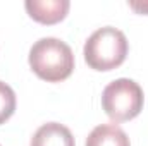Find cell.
<instances>
[{
    "label": "cell",
    "instance_id": "6",
    "mask_svg": "<svg viewBox=\"0 0 148 146\" xmlns=\"http://www.w3.org/2000/svg\"><path fill=\"white\" fill-rule=\"evenodd\" d=\"M86 146H131V143L117 124H100L86 138Z\"/></svg>",
    "mask_w": 148,
    "mask_h": 146
},
{
    "label": "cell",
    "instance_id": "2",
    "mask_svg": "<svg viewBox=\"0 0 148 146\" xmlns=\"http://www.w3.org/2000/svg\"><path fill=\"white\" fill-rule=\"evenodd\" d=\"M126 35L112 26L97 29L84 43V60L95 71H112L119 67L127 55Z\"/></svg>",
    "mask_w": 148,
    "mask_h": 146
},
{
    "label": "cell",
    "instance_id": "5",
    "mask_svg": "<svg viewBox=\"0 0 148 146\" xmlns=\"http://www.w3.org/2000/svg\"><path fill=\"white\" fill-rule=\"evenodd\" d=\"M31 146H74V138L66 126L59 122H47L36 129L31 138Z\"/></svg>",
    "mask_w": 148,
    "mask_h": 146
},
{
    "label": "cell",
    "instance_id": "1",
    "mask_svg": "<svg viewBox=\"0 0 148 146\" xmlns=\"http://www.w3.org/2000/svg\"><path fill=\"white\" fill-rule=\"evenodd\" d=\"M29 65L40 79L59 83L74 71V53L71 46L59 38H41L29 50Z\"/></svg>",
    "mask_w": 148,
    "mask_h": 146
},
{
    "label": "cell",
    "instance_id": "7",
    "mask_svg": "<svg viewBox=\"0 0 148 146\" xmlns=\"http://www.w3.org/2000/svg\"><path fill=\"white\" fill-rule=\"evenodd\" d=\"M16 112V93L14 89L0 81V124L9 120Z\"/></svg>",
    "mask_w": 148,
    "mask_h": 146
},
{
    "label": "cell",
    "instance_id": "3",
    "mask_svg": "<svg viewBox=\"0 0 148 146\" xmlns=\"http://www.w3.org/2000/svg\"><path fill=\"white\" fill-rule=\"evenodd\" d=\"M143 102L141 86L127 77L112 81L102 93V107L114 122H126L140 115Z\"/></svg>",
    "mask_w": 148,
    "mask_h": 146
},
{
    "label": "cell",
    "instance_id": "8",
    "mask_svg": "<svg viewBox=\"0 0 148 146\" xmlns=\"http://www.w3.org/2000/svg\"><path fill=\"white\" fill-rule=\"evenodd\" d=\"M129 7L140 14H148V2H129Z\"/></svg>",
    "mask_w": 148,
    "mask_h": 146
},
{
    "label": "cell",
    "instance_id": "4",
    "mask_svg": "<svg viewBox=\"0 0 148 146\" xmlns=\"http://www.w3.org/2000/svg\"><path fill=\"white\" fill-rule=\"evenodd\" d=\"M24 7L31 19L41 24H57L69 12V0H26Z\"/></svg>",
    "mask_w": 148,
    "mask_h": 146
},
{
    "label": "cell",
    "instance_id": "9",
    "mask_svg": "<svg viewBox=\"0 0 148 146\" xmlns=\"http://www.w3.org/2000/svg\"><path fill=\"white\" fill-rule=\"evenodd\" d=\"M0 146H2V145H0Z\"/></svg>",
    "mask_w": 148,
    "mask_h": 146
}]
</instances>
